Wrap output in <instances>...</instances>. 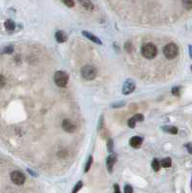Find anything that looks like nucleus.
Instances as JSON below:
<instances>
[{
	"label": "nucleus",
	"instance_id": "4",
	"mask_svg": "<svg viewBox=\"0 0 192 193\" xmlns=\"http://www.w3.org/2000/svg\"><path fill=\"white\" fill-rule=\"evenodd\" d=\"M69 81V75L63 71H57L54 75V82L59 87H65Z\"/></svg>",
	"mask_w": 192,
	"mask_h": 193
},
{
	"label": "nucleus",
	"instance_id": "17",
	"mask_svg": "<svg viewBox=\"0 0 192 193\" xmlns=\"http://www.w3.org/2000/svg\"><path fill=\"white\" fill-rule=\"evenodd\" d=\"M113 148H114V142H113V139L108 138V140H107V151H108L109 152H113Z\"/></svg>",
	"mask_w": 192,
	"mask_h": 193
},
{
	"label": "nucleus",
	"instance_id": "18",
	"mask_svg": "<svg viewBox=\"0 0 192 193\" xmlns=\"http://www.w3.org/2000/svg\"><path fill=\"white\" fill-rule=\"evenodd\" d=\"M124 47H125V50H126L127 53H131V52H132V50H133V46H132V45H131V43H130V42H127V43H126Z\"/></svg>",
	"mask_w": 192,
	"mask_h": 193
},
{
	"label": "nucleus",
	"instance_id": "9",
	"mask_svg": "<svg viewBox=\"0 0 192 193\" xmlns=\"http://www.w3.org/2000/svg\"><path fill=\"white\" fill-rule=\"evenodd\" d=\"M143 143V138L140 137V136H133V137L130 139V144L132 148H139Z\"/></svg>",
	"mask_w": 192,
	"mask_h": 193
},
{
	"label": "nucleus",
	"instance_id": "28",
	"mask_svg": "<svg viewBox=\"0 0 192 193\" xmlns=\"http://www.w3.org/2000/svg\"><path fill=\"white\" fill-rule=\"evenodd\" d=\"M5 84H6V78L2 75H0V89H2L5 86Z\"/></svg>",
	"mask_w": 192,
	"mask_h": 193
},
{
	"label": "nucleus",
	"instance_id": "20",
	"mask_svg": "<svg viewBox=\"0 0 192 193\" xmlns=\"http://www.w3.org/2000/svg\"><path fill=\"white\" fill-rule=\"evenodd\" d=\"M92 163H93V157L90 156L89 158H88V161L86 163V166H85V172H88V171L90 170V168L92 166Z\"/></svg>",
	"mask_w": 192,
	"mask_h": 193
},
{
	"label": "nucleus",
	"instance_id": "2",
	"mask_svg": "<svg viewBox=\"0 0 192 193\" xmlns=\"http://www.w3.org/2000/svg\"><path fill=\"white\" fill-rule=\"evenodd\" d=\"M163 54L168 60H173L179 54V47L174 43L167 44L163 48Z\"/></svg>",
	"mask_w": 192,
	"mask_h": 193
},
{
	"label": "nucleus",
	"instance_id": "35",
	"mask_svg": "<svg viewBox=\"0 0 192 193\" xmlns=\"http://www.w3.org/2000/svg\"><path fill=\"white\" fill-rule=\"evenodd\" d=\"M191 190H192V179H191Z\"/></svg>",
	"mask_w": 192,
	"mask_h": 193
},
{
	"label": "nucleus",
	"instance_id": "7",
	"mask_svg": "<svg viewBox=\"0 0 192 193\" xmlns=\"http://www.w3.org/2000/svg\"><path fill=\"white\" fill-rule=\"evenodd\" d=\"M62 127H63V130L67 131V132H74L75 131V126L74 125V123L71 122L70 120L69 119H65V120H63V122H62Z\"/></svg>",
	"mask_w": 192,
	"mask_h": 193
},
{
	"label": "nucleus",
	"instance_id": "26",
	"mask_svg": "<svg viewBox=\"0 0 192 193\" xmlns=\"http://www.w3.org/2000/svg\"><path fill=\"white\" fill-rule=\"evenodd\" d=\"M125 105V102L124 101H119V102H116V103H113V104H111V107H113V108H120V107H122Z\"/></svg>",
	"mask_w": 192,
	"mask_h": 193
},
{
	"label": "nucleus",
	"instance_id": "1",
	"mask_svg": "<svg viewBox=\"0 0 192 193\" xmlns=\"http://www.w3.org/2000/svg\"><path fill=\"white\" fill-rule=\"evenodd\" d=\"M141 53L144 58L148 60L154 59L157 54V47L151 43L145 44L141 47Z\"/></svg>",
	"mask_w": 192,
	"mask_h": 193
},
{
	"label": "nucleus",
	"instance_id": "31",
	"mask_svg": "<svg viewBox=\"0 0 192 193\" xmlns=\"http://www.w3.org/2000/svg\"><path fill=\"white\" fill-rule=\"evenodd\" d=\"M186 147V150L188 151L189 154L192 155V143H187Z\"/></svg>",
	"mask_w": 192,
	"mask_h": 193
},
{
	"label": "nucleus",
	"instance_id": "8",
	"mask_svg": "<svg viewBox=\"0 0 192 193\" xmlns=\"http://www.w3.org/2000/svg\"><path fill=\"white\" fill-rule=\"evenodd\" d=\"M116 160H117V157L114 154L107 157V158H106V167H107V170H108L109 173H111L112 170H113V166L116 162Z\"/></svg>",
	"mask_w": 192,
	"mask_h": 193
},
{
	"label": "nucleus",
	"instance_id": "33",
	"mask_svg": "<svg viewBox=\"0 0 192 193\" xmlns=\"http://www.w3.org/2000/svg\"><path fill=\"white\" fill-rule=\"evenodd\" d=\"M189 56H190V58H192V45H189Z\"/></svg>",
	"mask_w": 192,
	"mask_h": 193
},
{
	"label": "nucleus",
	"instance_id": "22",
	"mask_svg": "<svg viewBox=\"0 0 192 193\" xmlns=\"http://www.w3.org/2000/svg\"><path fill=\"white\" fill-rule=\"evenodd\" d=\"M13 51H14V47L12 45L5 46L4 49H3V52L6 53V54H11V53H13Z\"/></svg>",
	"mask_w": 192,
	"mask_h": 193
},
{
	"label": "nucleus",
	"instance_id": "5",
	"mask_svg": "<svg viewBox=\"0 0 192 193\" xmlns=\"http://www.w3.org/2000/svg\"><path fill=\"white\" fill-rule=\"evenodd\" d=\"M11 180L17 186H21L25 182V176L19 171H14L11 173Z\"/></svg>",
	"mask_w": 192,
	"mask_h": 193
},
{
	"label": "nucleus",
	"instance_id": "32",
	"mask_svg": "<svg viewBox=\"0 0 192 193\" xmlns=\"http://www.w3.org/2000/svg\"><path fill=\"white\" fill-rule=\"evenodd\" d=\"M114 189H115V192H114V193H121V191H120V188H119V186H118V184H114Z\"/></svg>",
	"mask_w": 192,
	"mask_h": 193
},
{
	"label": "nucleus",
	"instance_id": "30",
	"mask_svg": "<svg viewBox=\"0 0 192 193\" xmlns=\"http://www.w3.org/2000/svg\"><path fill=\"white\" fill-rule=\"evenodd\" d=\"M64 4L69 6V7H74L75 6V2L74 1H70V0H67V1H64Z\"/></svg>",
	"mask_w": 192,
	"mask_h": 193
},
{
	"label": "nucleus",
	"instance_id": "19",
	"mask_svg": "<svg viewBox=\"0 0 192 193\" xmlns=\"http://www.w3.org/2000/svg\"><path fill=\"white\" fill-rule=\"evenodd\" d=\"M82 187H83V182H78L75 186V187H74V189H73V192L71 193H77L79 190H80L81 188H82Z\"/></svg>",
	"mask_w": 192,
	"mask_h": 193
},
{
	"label": "nucleus",
	"instance_id": "15",
	"mask_svg": "<svg viewBox=\"0 0 192 193\" xmlns=\"http://www.w3.org/2000/svg\"><path fill=\"white\" fill-rule=\"evenodd\" d=\"M79 3H80L84 8H86L87 10H93L95 8L94 4L90 1H79Z\"/></svg>",
	"mask_w": 192,
	"mask_h": 193
},
{
	"label": "nucleus",
	"instance_id": "36",
	"mask_svg": "<svg viewBox=\"0 0 192 193\" xmlns=\"http://www.w3.org/2000/svg\"><path fill=\"white\" fill-rule=\"evenodd\" d=\"M191 69H192V67H191Z\"/></svg>",
	"mask_w": 192,
	"mask_h": 193
},
{
	"label": "nucleus",
	"instance_id": "34",
	"mask_svg": "<svg viewBox=\"0 0 192 193\" xmlns=\"http://www.w3.org/2000/svg\"><path fill=\"white\" fill-rule=\"evenodd\" d=\"M27 171H28V172H29V173H30V174H31L32 176H35V177L37 176V174H36V173H34V172H32V170H31V169H27Z\"/></svg>",
	"mask_w": 192,
	"mask_h": 193
},
{
	"label": "nucleus",
	"instance_id": "13",
	"mask_svg": "<svg viewBox=\"0 0 192 193\" xmlns=\"http://www.w3.org/2000/svg\"><path fill=\"white\" fill-rule=\"evenodd\" d=\"M162 130H163L165 132L171 133V134H177V133H178V128L176 127H170V126L162 127Z\"/></svg>",
	"mask_w": 192,
	"mask_h": 193
},
{
	"label": "nucleus",
	"instance_id": "16",
	"mask_svg": "<svg viewBox=\"0 0 192 193\" xmlns=\"http://www.w3.org/2000/svg\"><path fill=\"white\" fill-rule=\"evenodd\" d=\"M151 167H153V169L156 172L159 171V169H160V162L158 161V159L155 158L153 161H151Z\"/></svg>",
	"mask_w": 192,
	"mask_h": 193
},
{
	"label": "nucleus",
	"instance_id": "25",
	"mask_svg": "<svg viewBox=\"0 0 192 193\" xmlns=\"http://www.w3.org/2000/svg\"><path fill=\"white\" fill-rule=\"evenodd\" d=\"M124 192L125 193H133V188L131 186H130V184H126V186L124 188Z\"/></svg>",
	"mask_w": 192,
	"mask_h": 193
},
{
	"label": "nucleus",
	"instance_id": "23",
	"mask_svg": "<svg viewBox=\"0 0 192 193\" xmlns=\"http://www.w3.org/2000/svg\"><path fill=\"white\" fill-rule=\"evenodd\" d=\"M135 122H142V121L144 120V116L142 114H134V116L132 117Z\"/></svg>",
	"mask_w": 192,
	"mask_h": 193
},
{
	"label": "nucleus",
	"instance_id": "27",
	"mask_svg": "<svg viewBox=\"0 0 192 193\" xmlns=\"http://www.w3.org/2000/svg\"><path fill=\"white\" fill-rule=\"evenodd\" d=\"M103 124H105V121H103V116H101L100 118V121H99V125H98V131H101L102 127H103Z\"/></svg>",
	"mask_w": 192,
	"mask_h": 193
},
{
	"label": "nucleus",
	"instance_id": "12",
	"mask_svg": "<svg viewBox=\"0 0 192 193\" xmlns=\"http://www.w3.org/2000/svg\"><path fill=\"white\" fill-rule=\"evenodd\" d=\"M4 25H5V28H6L7 31H14L15 28V23L12 19L6 20L5 23H4Z\"/></svg>",
	"mask_w": 192,
	"mask_h": 193
},
{
	"label": "nucleus",
	"instance_id": "24",
	"mask_svg": "<svg viewBox=\"0 0 192 193\" xmlns=\"http://www.w3.org/2000/svg\"><path fill=\"white\" fill-rule=\"evenodd\" d=\"M127 126H129L130 127H131V128L135 127V126H136V122H135V120L133 118H130L129 121H127Z\"/></svg>",
	"mask_w": 192,
	"mask_h": 193
},
{
	"label": "nucleus",
	"instance_id": "6",
	"mask_svg": "<svg viewBox=\"0 0 192 193\" xmlns=\"http://www.w3.org/2000/svg\"><path fill=\"white\" fill-rule=\"evenodd\" d=\"M135 82L133 81V80H131V79H127L126 81L124 83V85H123V89H122V91H123V94L124 95H130V94H131L134 90H135Z\"/></svg>",
	"mask_w": 192,
	"mask_h": 193
},
{
	"label": "nucleus",
	"instance_id": "21",
	"mask_svg": "<svg viewBox=\"0 0 192 193\" xmlns=\"http://www.w3.org/2000/svg\"><path fill=\"white\" fill-rule=\"evenodd\" d=\"M182 5L185 8H186L187 10L192 9V0H186V1H182Z\"/></svg>",
	"mask_w": 192,
	"mask_h": 193
},
{
	"label": "nucleus",
	"instance_id": "14",
	"mask_svg": "<svg viewBox=\"0 0 192 193\" xmlns=\"http://www.w3.org/2000/svg\"><path fill=\"white\" fill-rule=\"evenodd\" d=\"M160 165L164 168H168V167H170L172 165V160L170 157H165L161 160V162H160Z\"/></svg>",
	"mask_w": 192,
	"mask_h": 193
},
{
	"label": "nucleus",
	"instance_id": "29",
	"mask_svg": "<svg viewBox=\"0 0 192 193\" xmlns=\"http://www.w3.org/2000/svg\"><path fill=\"white\" fill-rule=\"evenodd\" d=\"M172 94L174 96H179L180 95V88L179 87H174L172 89Z\"/></svg>",
	"mask_w": 192,
	"mask_h": 193
},
{
	"label": "nucleus",
	"instance_id": "3",
	"mask_svg": "<svg viewBox=\"0 0 192 193\" xmlns=\"http://www.w3.org/2000/svg\"><path fill=\"white\" fill-rule=\"evenodd\" d=\"M98 71L92 65H85L81 69V75L86 80H93L96 78Z\"/></svg>",
	"mask_w": 192,
	"mask_h": 193
},
{
	"label": "nucleus",
	"instance_id": "11",
	"mask_svg": "<svg viewBox=\"0 0 192 193\" xmlns=\"http://www.w3.org/2000/svg\"><path fill=\"white\" fill-rule=\"evenodd\" d=\"M55 39L58 43H65L68 40V36L66 35V33L62 30H59L55 33Z\"/></svg>",
	"mask_w": 192,
	"mask_h": 193
},
{
	"label": "nucleus",
	"instance_id": "10",
	"mask_svg": "<svg viewBox=\"0 0 192 193\" xmlns=\"http://www.w3.org/2000/svg\"><path fill=\"white\" fill-rule=\"evenodd\" d=\"M82 35L84 37H86L87 39H89L90 41L96 43V44H98V45H102L101 41L98 38V37H96L95 35H93L92 33H90V32H88V31H82Z\"/></svg>",
	"mask_w": 192,
	"mask_h": 193
}]
</instances>
